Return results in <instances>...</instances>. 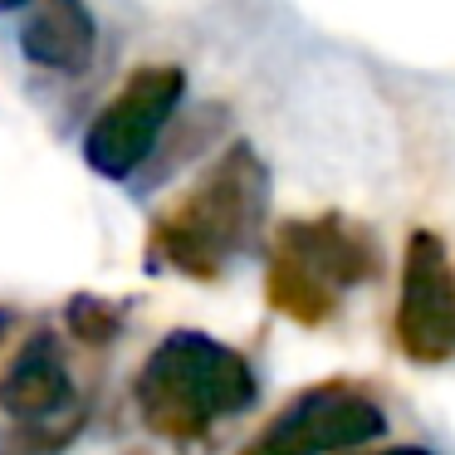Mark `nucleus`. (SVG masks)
Wrapping results in <instances>:
<instances>
[{
	"instance_id": "9b49d317",
	"label": "nucleus",
	"mask_w": 455,
	"mask_h": 455,
	"mask_svg": "<svg viewBox=\"0 0 455 455\" xmlns=\"http://www.w3.org/2000/svg\"><path fill=\"white\" fill-rule=\"evenodd\" d=\"M377 455H431V451H421V445H392V451H377Z\"/></svg>"
},
{
	"instance_id": "6e6552de",
	"label": "nucleus",
	"mask_w": 455,
	"mask_h": 455,
	"mask_svg": "<svg viewBox=\"0 0 455 455\" xmlns=\"http://www.w3.org/2000/svg\"><path fill=\"white\" fill-rule=\"evenodd\" d=\"M20 54L35 69L84 74L99 54V20L84 0H35L20 25Z\"/></svg>"
},
{
	"instance_id": "423d86ee",
	"label": "nucleus",
	"mask_w": 455,
	"mask_h": 455,
	"mask_svg": "<svg viewBox=\"0 0 455 455\" xmlns=\"http://www.w3.org/2000/svg\"><path fill=\"white\" fill-rule=\"evenodd\" d=\"M275 255L294 259L304 275L328 284L338 299H343V289L367 284L382 269V250H377L372 230L338 216V211H323V216H308V220H284L275 235Z\"/></svg>"
},
{
	"instance_id": "7ed1b4c3",
	"label": "nucleus",
	"mask_w": 455,
	"mask_h": 455,
	"mask_svg": "<svg viewBox=\"0 0 455 455\" xmlns=\"http://www.w3.org/2000/svg\"><path fill=\"white\" fill-rule=\"evenodd\" d=\"M181 99H187V74L177 64H142V69H132L118 84V93L99 108L89 132H84V162L103 181H128L157 152Z\"/></svg>"
},
{
	"instance_id": "f257e3e1",
	"label": "nucleus",
	"mask_w": 455,
	"mask_h": 455,
	"mask_svg": "<svg viewBox=\"0 0 455 455\" xmlns=\"http://www.w3.org/2000/svg\"><path fill=\"white\" fill-rule=\"evenodd\" d=\"M269 167L250 142H230L157 220L148 259L187 279H220V269L245 255L269 220Z\"/></svg>"
},
{
	"instance_id": "f8f14e48",
	"label": "nucleus",
	"mask_w": 455,
	"mask_h": 455,
	"mask_svg": "<svg viewBox=\"0 0 455 455\" xmlns=\"http://www.w3.org/2000/svg\"><path fill=\"white\" fill-rule=\"evenodd\" d=\"M15 5H30V0H0V11H15Z\"/></svg>"
},
{
	"instance_id": "0eeeda50",
	"label": "nucleus",
	"mask_w": 455,
	"mask_h": 455,
	"mask_svg": "<svg viewBox=\"0 0 455 455\" xmlns=\"http://www.w3.org/2000/svg\"><path fill=\"white\" fill-rule=\"evenodd\" d=\"M74 402V377L50 328H35L0 372V411L11 421H50Z\"/></svg>"
},
{
	"instance_id": "f03ea898",
	"label": "nucleus",
	"mask_w": 455,
	"mask_h": 455,
	"mask_svg": "<svg viewBox=\"0 0 455 455\" xmlns=\"http://www.w3.org/2000/svg\"><path fill=\"white\" fill-rule=\"evenodd\" d=\"M255 396L259 382L245 353L196 333V328H177L162 338L132 382L142 426L172 445L206 441L220 416L250 411Z\"/></svg>"
},
{
	"instance_id": "39448f33",
	"label": "nucleus",
	"mask_w": 455,
	"mask_h": 455,
	"mask_svg": "<svg viewBox=\"0 0 455 455\" xmlns=\"http://www.w3.org/2000/svg\"><path fill=\"white\" fill-rule=\"evenodd\" d=\"M392 333L396 347L421 367L455 357V275L435 230H411L406 240Z\"/></svg>"
},
{
	"instance_id": "9d476101",
	"label": "nucleus",
	"mask_w": 455,
	"mask_h": 455,
	"mask_svg": "<svg viewBox=\"0 0 455 455\" xmlns=\"http://www.w3.org/2000/svg\"><path fill=\"white\" fill-rule=\"evenodd\" d=\"M64 323H69V333L79 338L84 347H108L113 338L123 333L118 304H108V299H99V294H74L69 308H64Z\"/></svg>"
},
{
	"instance_id": "20e7f679",
	"label": "nucleus",
	"mask_w": 455,
	"mask_h": 455,
	"mask_svg": "<svg viewBox=\"0 0 455 455\" xmlns=\"http://www.w3.org/2000/svg\"><path fill=\"white\" fill-rule=\"evenodd\" d=\"M387 435V411L347 382H323L299 392L265 421V431L235 455H343Z\"/></svg>"
},
{
	"instance_id": "1a4fd4ad",
	"label": "nucleus",
	"mask_w": 455,
	"mask_h": 455,
	"mask_svg": "<svg viewBox=\"0 0 455 455\" xmlns=\"http://www.w3.org/2000/svg\"><path fill=\"white\" fill-rule=\"evenodd\" d=\"M265 299H269L275 314L294 318V323H304V328H323L328 318L338 314V304H343L333 289L318 284L314 275H304V269H299L294 259H284V255H269Z\"/></svg>"
}]
</instances>
